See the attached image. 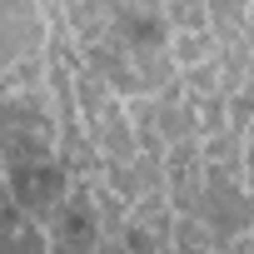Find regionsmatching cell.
<instances>
[{"mask_svg": "<svg viewBox=\"0 0 254 254\" xmlns=\"http://www.w3.org/2000/svg\"><path fill=\"white\" fill-rule=\"evenodd\" d=\"M249 40H254V10H249Z\"/></svg>", "mask_w": 254, "mask_h": 254, "instance_id": "2", "label": "cell"}, {"mask_svg": "<svg viewBox=\"0 0 254 254\" xmlns=\"http://www.w3.org/2000/svg\"><path fill=\"white\" fill-rule=\"evenodd\" d=\"M5 185H10V204L25 214H60L70 199V170L50 155L40 160H10L5 165Z\"/></svg>", "mask_w": 254, "mask_h": 254, "instance_id": "1", "label": "cell"}]
</instances>
